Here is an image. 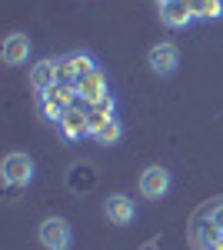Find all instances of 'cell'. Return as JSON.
Instances as JSON below:
<instances>
[{
    "label": "cell",
    "instance_id": "obj_16",
    "mask_svg": "<svg viewBox=\"0 0 223 250\" xmlns=\"http://www.w3.org/2000/svg\"><path fill=\"white\" fill-rule=\"evenodd\" d=\"M113 114H103V110H87V124H90V137L97 134V130H100V127H103V124H107V120H110Z\"/></svg>",
    "mask_w": 223,
    "mask_h": 250
},
{
    "label": "cell",
    "instance_id": "obj_4",
    "mask_svg": "<svg viewBox=\"0 0 223 250\" xmlns=\"http://www.w3.org/2000/svg\"><path fill=\"white\" fill-rule=\"evenodd\" d=\"M57 63H60V83H74V87H77V80H83L87 74L97 70V60L87 50H74V54L60 57Z\"/></svg>",
    "mask_w": 223,
    "mask_h": 250
},
{
    "label": "cell",
    "instance_id": "obj_3",
    "mask_svg": "<svg viewBox=\"0 0 223 250\" xmlns=\"http://www.w3.org/2000/svg\"><path fill=\"white\" fill-rule=\"evenodd\" d=\"M137 187H140V197H147V200H160V197H167V193H170V187H173V177H170L167 167L153 164V167H147V170L140 173Z\"/></svg>",
    "mask_w": 223,
    "mask_h": 250
},
{
    "label": "cell",
    "instance_id": "obj_6",
    "mask_svg": "<svg viewBox=\"0 0 223 250\" xmlns=\"http://www.w3.org/2000/svg\"><path fill=\"white\" fill-rule=\"evenodd\" d=\"M103 213H107V220L113 227H127V224L137 220V204H133L130 193H110L103 200Z\"/></svg>",
    "mask_w": 223,
    "mask_h": 250
},
{
    "label": "cell",
    "instance_id": "obj_5",
    "mask_svg": "<svg viewBox=\"0 0 223 250\" xmlns=\"http://www.w3.org/2000/svg\"><path fill=\"white\" fill-rule=\"evenodd\" d=\"M147 67L157 74V77H170V74H177V67H180V47L177 43H157V47H150L147 54Z\"/></svg>",
    "mask_w": 223,
    "mask_h": 250
},
{
    "label": "cell",
    "instance_id": "obj_10",
    "mask_svg": "<svg viewBox=\"0 0 223 250\" xmlns=\"http://www.w3.org/2000/svg\"><path fill=\"white\" fill-rule=\"evenodd\" d=\"M77 94H80V100H87V104H97V100H103L107 97V74L97 67L93 74H87L83 80H77Z\"/></svg>",
    "mask_w": 223,
    "mask_h": 250
},
{
    "label": "cell",
    "instance_id": "obj_8",
    "mask_svg": "<svg viewBox=\"0 0 223 250\" xmlns=\"http://www.w3.org/2000/svg\"><path fill=\"white\" fill-rule=\"evenodd\" d=\"M57 83H60V63L57 60H37L34 67H30V87L37 90V94H50Z\"/></svg>",
    "mask_w": 223,
    "mask_h": 250
},
{
    "label": "cell",
    "instance_id": "obj_11",
    "mask_svg": "<svg viewBox=\"0 0 223 250\" xmlns=\"http://www.w3.org/2000/svg\"><path fill=\"white\" fill-rule=\"evenodd\" d=\"M60 134L67 137V140H77V137H87L90 134V124H87V110H80V107H70V110H63L60 117Z\"/></svg>",
    "mask_w": 223,
    "mask_h": 250
},
{
    "label": "cell",
    "instance_id": "obj_2",
    "mask_svg": "<svg viewBox=\"0 0 223 250\" xmlns=\"http://www.w3.org/2000/svg\"><path fill=\"white\" fill-rule=\"evenodd\" d=\"M34 157L23 154V150H14V154L3 157V164H0V173H3V184L7 187H27L30 180H34Z\"/></svg>",
    "mask_w": 223,
    "mask_h": 250
},
{
    "label": "cell",
    "instance_id": "obj_12",
    "mask_svg": "<svg viewBox=\"0 0 223 250\" xmlns=\"http://www.w3.org/2000/svg\"><path fill=\"white\" fill-rule=\"evenodd\" d=\"M93 184H97V173H93L90 164H74L70 173H67V187L70 190H90Z\"/></svg>",
    "mask_w": 223,
    "mask_h": 250
},
{
    "label": "cell",
    "instance_id": "obj_14",
    "mask_svg": "<svg viewBox=\"0 0 223 250\" xmlns=\"http://www.w3.org/2000/svg\"><path fill=\"white\" fill-rule=\"evenodd\" d=\"M197 20H220L223 17V0H190Z\"/></svg>",
    "mask_w": 223,
    "mask_h": 250
},
{
    "label": "cell",
    "instance_id": "obj_18",
    "mask_svg": "<svg viewBox=\"0 0 223 250\" xmlns=\"http://www.w3.org/2000/svg\"><path fill=\"white\" fill-rule=\"evenodd\" d=\"M210 224H213V227L223 233V204H217V207H213V213H210Z\"/></svg>",
    "mask_w": 223,
    "mask_h": 250
},
{
    "label": "cell",
    "instance_id": "obj_1",
    "mask_svg": "<svg viewBox=\"0 0 223 250\" xmlns=\"http://www.w3.org/2000/svg\"><path fill=\"white\" fill-rule=\"evenodd\" d=\"M37 240L43 250H70L74 230H70V224L63 217H47V220H40V227H37Z\"/></svg>",
    "mask_w": 223,
    "mask_h": 250
},
{
    "label": "cell",
    "instance_id": "obj_9",
    "mask_svg": "<svg viewBox=\"0 0 223 250\" xmlns=\"http://www.w3.org/2000/svg\"><path fill=\"white\" fill-rule=\"evenodd\" d=\"M3 63L7 67H20V63H27V57H30V37L23 34V30H14L10 37L3 40Z\"/></svg>",
    "mask_w": 223,
    "mask_h": 250
},
{
    "label": "cell",
    "instance_id": "obj_17",
    "mask_svg": "<svg viewBox=\"0 0 223 250\" xmlns=\"http://www.w3.org/2000/svg\"><path fill=\"white\" fill-rule=\"evenodd\" d=\"M93 110H103V114H113V110H117V100H113V97L107 94L103 100H97V104H93Z\"/></svg>",
    "mask_w": 223,
    "mask_h": 250
},
{
    "label": "cell",
    "instance_id": "obj_15",
    "mask_svg": "<svg viewBox=\"0 0 223 250\" xmlns=\"http://www.w3.org/2000/svg\"><path fill=\"white\" fill-rule=\"evenodd\" d=\"M40 114H43V120H50V124H60L63 107H60V104H57L50 94H40Z\"/></svg>",
    "mask_w": 223,
    "mask_h": 250
},
{
    "label": "cell",
    "instance_id": "obj_7",
    "mask_svg": "<svg viewBox=\"0 0 223 250\" xmlns=\"http://www.w3.org/2000/svg\"><path fill=\"white\" fill-rule=\"evenodd\" d=\"M160 20L167 23L170 30H180L193 23V3L190 0H160Z\"/></svg>",
    "mask_w": 223,
    "mask_h": 250
},
{
    "label": "cell",
    "instance_id": "obj_13",
    "mask_svg": "<svg viewBox=\"0 0 223 250\" xmlns=\"http://www.w3.org/2000/svg\"><path fill=\"white\" fill-rule=\"evenodd\" d=\"M97 144H103V147H113V144H120L123 140V124H120V117H110L97 134H93Z\"/></svg>",
    "mask_w": 223,
    "mask_h": 250
}]
</instances>
